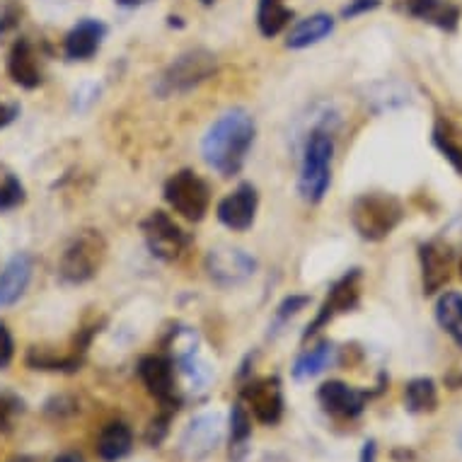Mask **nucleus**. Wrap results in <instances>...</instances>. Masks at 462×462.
I'll return each instance as SVG.
<instances>
[{"label": "nucleus", "mask_w": 462, "mask_h": 462, "mask_svg": "<svg viewBox=\"0 0 462 462\" xmlns=\"http://www.w3.org/2000/svg\"><path fill=\"white\" fill-rule=\"evenodd\" d=\"M257 136V124L247 109H227L211 124L201 141V155L206 165L218 175L233 177L243 170L247 152Z\"/></svg>", "instance_id": "f257e3e1"}, {"label": "nucleus", "mask_w": 462, "mask_h": 462, "mask_svg": "<svg viewBox=\"0 0 462 462\" xmlns=\"http://www.w3.org/2000/svg\"><path fill=\"white\" fill-rule=\"evenodd\" d=\"M17 114H20V109H17L15 105H3V102H0V129H5L8 124L15 122Z\"/></svg>", "instance_id": "f704fd0d"}, {"label": "nucleus", "mask_w": 462, "mask_h": 462, "mask_svg": "<svg viewBox=\"0 0 462 462\" xmlns=\"http://www.w3.org/2000/svg\"><path fill=\"white\" fill-rule=\"evenodd\" d=\"M334 138L327 129H312L305 138L298 191L308 204H319L332 184Z\"/></svg>", "instance_id": "f03ea898"}, {"label": "nucleus", "mask_w": 462, "mask_h": 462, "mask_svg": "<svg viewBox=\"0 0 462 462\" xmlns=\"http://www.w3.org/2000/svg\"><path fill=\"white\" fill-rule=\"evenodd\" d=\"M23 411V400L13 393H0V433L13 429V421Z\"/></svg>", "instance_id": "7c9ffc66"}, {"label": "nucleus", "mask_w": 462, "mask_h": 462, "mask_svg": "<svg viewBox=\"0 0 462 462\" xmlns=\"http://www.w3.org/2000/svg\"><path fill=\"white\" fill-rule=\"evenodd\" d=\"M172 414H175V411L162 410V414H160V417L152 419L151 426L145 429V443H148V446L158 448L160 443L167 439V433H170V419H172Z\"/></svg>", "instance_id": "2f4dec72"}, {"label": "nucleus", "mask_w": 462, "mask_h": 462, "mask_svg": "<svg viewBox=\"0 0 462 462\" xmlns=\"http://www.w3.org/2000/svg\"><path fill=\"white\" fill-rule=\"evenodd\" d=\"M201 3H204V5H213L216 0H201Z\"/></svg>", "instance_id": "ea45409f"}, {"label": "nucleus", "mask_w": 462, "mask_h": 462, "mask_svg": "<svg viewBox=\"0 0 462 462\" xmlns=\"http://www.w3.org/2000/svg\"><path fill=\"white\" fill-rule=\"evenodd\" d=\"M383 393V387L378 390H356V387L346 385L341 380H329L318 390V402L322 404V410L327 414L339 419H358L368 407V402Z\"/></svg>", "instance_id": "ddd939ff"}, {"label": "nucleus", "mask_w": 462, "mask_h": 462, "mask_svg": "<svg viewBox=\"0 0 462 462\" xmlns=\"http://www.w3.org/2000/svg\"><path fill=\"white\" fill-rule=\"evenodd\" d=\"M32 272H34V262L24 252L15 254L5 264V269L0 272V310L15 305L24 296L32 281Z\"/></svg>", "instance_id": "a211bd4d"}, {"label": "nucleus", "mask_w": 462, "mask_h": 462, "mask_svg": "<svg viewBox=\"0 0 462 462\" xmlns=\"http://www.w3.org/2000/svg\"><path fill=\"white\" fill-rule=\"evenodd\" d=\"M457 446H460L462 450V426H460V431H457Z\"/></svg>", "instance_id": "58836bf2"}, {"label": "nucleus", "mask_w": 462, "mask_h": 462, "mask_svg": "<svg viewBox=\"0 0 462 462\" xmlns=\"http://www.w3.org/2000/svg\"><path fill=\"white\" fill-rule=\"evenodd\" d=\"M252 440V417L243 402L230 411V462H247Z\"/></svg>", "instance_id": "5701e85b"}, {"label": "nucleus", "mask_w": 462, "mask_h": 462, "mask_svg": "<svg viewBox=\"0 0 462 462\" xmlns=\"http://www.w3.org/2000/svg\"><path fill=\"white\" fill-rule=\"evenodd\" d=\"M433 145L439 148L443 158L453 165V170L462 177V129L448 116H439L433 124Z\"/></svg>", "instance_id": "4be33fe9"}, {"label": "nucleus", "mask_w": 462, "mask_h": 462, "mask_svg": "<svg viewBox=\"0 0 462 462\" xmlns=\"http://www.w3.org/2000/svg\"><path fill=\"white\" fill-rule=\"evenodd\" d=\"M404 407L411 414H429L439 407V387L431 378H414L404 387Z\"/></svg>", "instance_id": "bb28decb"}, {"label": "nucleus", "mask_w": 462, "mask_h": 462, "mask_svg": "<svg viewBox=\"0 0 462 462\" xmlns=\"http://www.w3.org/2000/svg\"><path fill=\"white\" fill-rule=\"evenodd\" d=\"M8 73L13 83H17L24 90H34L42 85V69H39L37 51L30 39H17L8 53Z\"/></svg>", "instance_id": "6ab92c4d"}, {"label": "nucleus", "mask_w": 462, "mask_h": 462, "mask_svg": "<svg viewBox=\"0 0 462 462\" xmlns=\"http://www.w3.org/2000/svg\"><path fill=\"white\" fill-rule=\"evenodd\" d=\"M83 364V356L70 351V354H56L51 349H39V346H32L27 351V365L32 371H51V373H76Z\"/></svg>", "instance_id": "b1692460"}, {"label": "nucleus", "mask_w": 462, "mask_h": 462, "mask_svg": "<svg viewBox=\"0 0 462 462\" xmlns=\"http://www.w3.org/2000/svg\"><path fill=\"white\" fill-rule=\"evenodd\" d=\"M216 56L208 49H189L170 63L155 83L158 97H172L194 90L216 73Z\"/></svg>", "instance_id": "20e7f679"}, {"label": "nucleus", "mask_w": 462, "mask_h": 462, "mask_svg": "<svg viewBox=\"0 0 462 462\" xmlns=\"http://www.w3.org/2000/svg\"><path fill=\"white\" fill-rule=\"evenodd\" d=\"M334 354H337V349H334L332 341H319L318 346L303 351V354L296 358V364H293V378H315V375H319L325 368H329V364L334 361Z\"/></svg>", "instance_id": "a878e982"}, {"label": "nucleus", "mask_w": 462, "mask_h": 462, "mask_svg": "<svg viewBox=\"0 0 462 462\" xmlns=\"http://www.w3.org/2000/svg\"><path fill=\"white\" fill-rule=\"evenodd\" d=\"M436 319L440 329L462 349V293L446 291L436 303Z\"/></svg>", "instance_id": "393cba45"}, {"label": "nucleus", "mask_w": 462, "mask_h": 462, "mask_svg": "<svg viewBox=\"0 0 462 462\" xmlns=\"http://www.w3.org/2000/svg\"><path fill=\"white\" fill-rule=\"evenodd\" d=\"M13 356H15V341H13L8 325L0 322V371L13 364Z\"/></svg>", "instance_id": "473e14b6"}, {"label": "nucleus", "mask_w": 462, "mask_h": 462, "mask_svg": "<svg viewBox=\"0 0 462 462\" xmlns=\"http://www.w3.org/2000/svg\"><path fill=\"white\" fill-rule=\"evenodd\" d=\"M380 8V0H349V5L341 10V17L344 20H354L358 15H365L371 10Z\"/></svg>", "instance_id": "72a5a7b5"}, {"label": "nucleus", "mask_w": 462, "mask_h": 462, "mask_svg": "<svg viewBox=\"0 0 462 462\" xmlns=\"http://www.w3.org/2000/svg\"><path fill=\"white\" fill-rule=\"evenodd\" d=\"M259 194L254 189V184H240L236 191H230L223 201L218 204V220L230 230L243 233L247 227H252L254 218H257Z\"/></svg>", "instance_id": "2eb2a0df"}, {"label": "nucleus", "mask_w": 462, "mask_h": 462, "mask_svg": "<svg viewBox=\"0 0 462 462\" xmlns=\"http://www.w3.org/2000/svg\"><path fill=\"white\" fill-rule=\"evenodd\" d=\"M243 402L259 424L276 426L283 417V387L276 375L254 378L243 387Z\"/></svg>", "instance_id": "9b49d317"}, {"label": "nucleus", "mask_w": 462, "mask_h": 462, "mask_svg": "<svg viewBox=\"0 0 462 462\" xmlns=\"http://www.w3.org/2000/svg\"><path fill=\"white\" fill-rule=\"evenodd\" d=\"M361 279H364L361 269H351L341 279L334 281L329 291H327L325 303L319 305L318 315L305 329L303 339H310L312 334H318L322 327H327L334 318H339L344 312L356 310L358 303H361Z\"/></svg>", "instance_id": "0eeeda50"}, {"label": "nucleus", "mask_w": 462, "mask_h": 462, "mask_svg": "<svg viewBox=\"0 0 462 462\" xmlns=\"http://www.w3.org/2000/svg\"><path fill=\"white\" fill-rule=\"evenodd\" d=\"M419 262H421V281L424 293L433 296L450 281V272L455 266L453 250L443 240H429L419 245Z\"/></svg>", "instance_id": "4468645a"}, {"label": "nucleus", "mask_w": 462, "mask_h": 462, "mask_svg": "<svg viewBox=\"0 0 462 462\" xmlns=\"http://www.w3.org/2000/svg\"><path fill=\"white\" fill-rule=\"evenodd\" d=\"M134 448V431L124 421H112L102 429L97 439V455L105 462H119Z\"/></svg>", "instance_id": "aec40b11"}, {"label": "nucleus", "mask_w": 462, "mask_h": 462, "mask_svg": "<svg viewBox=\"0 0 462 462\" xmlns=\"http://www.w3.org/2000/svg\"><path fill=\"white\" fill-rule=\"evenodd\" d=\"M106 34V27L99 20L85 17L66 34L63 42V53L69 61H90L92 56L99 51L102 39Z\"/></svg>", "instance_id": "f3484780"}, {"label": "nucleus", "mask_w": 462, "mask_h": 462, "mask_svg": "<svg viewBox=\"0 0 462 462\" xmlns=\"http://www.w3.org/2000/svg\"><path fill=\"white\" fill-rule=\"evenodd\" d=\"M223 426L226 424L218 411H206L191 419L180 439V450L184 457L191 462L206 460L223 440Z\"/></svg>", "instance_id": "f8f14e48"}, {"label": "nucleus", "mask_w": 462, "mask_h": 462, "mask_svg": "<svg viewBox=\"0 0 462 462\" xmlns=\"http://www.w3.org/2000/svg\"><path fill=\"white\" fill-rule=\"evenodd\" d=\"M334 32V17L327 13H318L300 20V23L288 32L286 46L288 49H308L312 44H319Z\"/></svg>", "instance_id": "412c9836"}, {"label": "nucleus", "mask_w": 462, "mask_h": 462, "mask_svg": "<svg viewBox=\"0 0 462 462\" xmlns=\"http://www.w3.org/2000/svg\"><path fill=\"white\" fill-rule=\"evenodd\" d=\"M460 276H462V262H460Z\"/></svg>", "instance_id": "a19ab883"}, {"label": "nucleus", "mask_w": 462, "mask_h": 462, "mask_svg": "<svg viewBox=\"0 0 462 462\" xmlns=\"http://www.w3.org/2000/svg\"><path fill=\"white\" fill-rule=\"evenodd\" d=\"M106 257V243L99 230L78 233L59 259V276L66 283H85L97 276Z\"/></svg>", "instance_id": "39448f33"}, {"label": "nucleus", "mask_w": 462, "mask_h": 462, "mask_svg": "<svg viewBox=\"0 0 462 462\" xmlns=\"http://www.w3.org/2000/svg\"><path fill=\"white\" fill-rule=\"evenodd\" d=\"M138 375L143 380L145 390L160 402V407L167 411H180L182 407V393L177 387L175 361L172 356L151 354L138 361Z\"/></svg>", "instance_id": "6e6552de"}, {"label": "nucleus", "mask_w": 462, "mask_h": 462, "mask_svg": "<svg viewBox=\"0 0 462 462\" xmlns=\"http://www.w3.org/2000/svg\"><path fill=\"white\" fill-rule=\"evenodd\" d=\"M378 457V446H375V440H365L364 450H361V462H375Z\"/></svg>", "instance_id": "c9c22d12"}, {"label": "nucleus", "mask_w": 462, "mask_h": 462, "mask_svg": "<svg viewBox=\"0 0 462 462\" xmlns=\"http://www.w3.org/2000/svg\"><path fill=\"white\" fill-rule=\"evenodd\" d=\"M53 462H85V460L78 453H63V455H59V457H56Z\"/></svg>", "instance_id": "e433bc0d"}, {"label": "nucleus", "mask_w": 462, "mask_h": 462, "mask_svg": "<svg viewBox=\"0 0 462 462\" xmlns=\"http://www.w3.org/2000/svg\"><path fill=\"white\" fill-rule=\"evenodd\" d=\"M141 230L148 250L160 262H177L191 245V237L165 211H152L141 223Z\"/></svg>", "instance_id": "1a4fd4ad"}, {"label": "nucleus", "mask_w": 462, "mask_h": 462, "mask_svg": "<svg viewBox=\"0 0 462 462\" xmlns=\"http://www.w3.org/2000/svg\"><path fill=\"white\" fill-rule=\"evenodd\" d=\"M206 272H208V279L220 288L243 286L245 281H250L257 272V259L240 247L220 245L206 254Z\"/></svg>", "instance_id": "9d476101"}, {"label": "nucleus", "mask_w": 462, "mask_h": 462, "mask_svg": "<svg viewBox=\"0 0 462 462\" xmlns=\"http://www.w3.org/2000/svg\"><path fill=\"white\" fill-rule=\"evenodd\" d=\"M400 8L443 32H455L460 24L462 10L453 0H400Z\"/></svg>", "instance_id": "dca6fc26"}, {"label": "nucleus", "mask_w": 462, "mask_h": 462, "mask_svg": "<svg viewBox=\"0 0 462 462\" xmlns=\"http://www.w3.org/2000/svg\"><path fill=\"white\" fill-rule=\"evenodd\" d=\"M24 199H27L24 184L13 172H3L0 175V213L13 211L17 206H23Z\"/></svg>", "instance_id": "c85d7f7f"}, {"label": "nucleus", "mask_w": 462, "mask_h": 462, "mask_svg": "<svg viewBox=\"0 0 462 462\" xmlns=\"http://www.w3.org/2000/svg\"><path fill=\"white\" fill-rule=\"evenodd\" d=\"M404 218V206L397 197L385 191H368L351 206V226L368 243L385 240Z\"/></svg>", "instance_id": "7ed1b4c3"}, {"label": "nucleus", "mask_w": 462, "mask_h": 462, "mask_svg": "<svg viewBox=\"0 0 462 462\" xmlns=\"http://www.w3.org/2000/svg\"><path fill=\"white\" fill-rule=\"evenodd\" d=\"M308 303H310V298H308V296H288V298H283L279 308H276V315H273V329L279 332L281 327L286 325L291 318H296L298 312L303 310Z\"/></svg>", "instance_id": "c756f323"}, {"label": "nucleus", "mask_w": 462, "mask_h": 462, "mask_svg": "<svg viewBox=\"0 0 462 462\" xmlns=\"http://www.w3.org/2000/svg\"><path fill=\"white\" fill-rule=\"evenodd\" d=\"M291 17H293V10L288 8L286 0H259L257 27L262 37L272 39L281 34L291 23Z\"/></svg>", "instance_id": "cd10ccee"}, {"label": "nucleus", "mask_w": 462, "mask_h": 462, "mask_svg": "<svg viewBox=\"0 0 462 462\" xmlns=\"http://www.w3.org/2000/svg\"><path fill=\"white\" fill-rule=\"evenodd\" d=\"M165 201L187 220H201L211 206V189L194 170H180L165 182Z\"/></svg>", "instance_id": "423d86ee"}, {"label": "nucleus", "mask_w": 462, "mask_h": 462, "mask_svg": "<svg viewBox=\"0 0 462 462\" xmlns=\"http://www.w3.org/2000/svg\"><path fill=\"white\" fill-rule=\"evenodd\" d=\"M116 3H122V5H136L138 0H116Z\"/></svg>", "instance_id": "4c0bfd02"}]
</instances>
